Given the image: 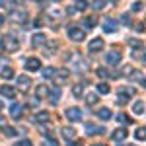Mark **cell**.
<instances>
[{"mask_svg": "<svg viewBox=\"0 0 146 146\" xmlns=\"http://www.w3.org/2000/svg\"><path fill=\"white\" fill-rule=\"evenodd\" d=\"M0 47L4 49V51H18L20 49V41L14 37V35H4L2 39H0Z\"/></svg>", "mask_w": 146, "mask_h": 146, "instance_id": "cell-1", "label": "cell"}, {"mask_svg": "<svg viewBox=\"0 0 146 146\" xmlns=\"http://www.w3.org/2000/svg\"><path fill=\"white\" fill-rule=\"evenodd\" d=\"M121 60H123V55H121V51H119V49H113V51H109V53L105 55V62H107V64H111V66H117Z\"/></svg>", "mask_w": 146, "mask_h": 146, "instance_id": "cell-2", "label": "cell"}, {"mask_svg": "<svg viewBox=\"0 0 146 146\" xmlns=\"http://www.w3.org/2000/svg\"><path fill=\"white\" fill-rule=\"evenodd\" d=\"M131 96H135V90H133V88H121V90H119V98H117V103H121V105L129 103Z\"/></svg>", "mask_w": 146, "mask_h": 146, "instance_id": "cell-3", "label": "cell"}, {"mask_svg": "<svg viewBox=\"0 0 146 146\" xmlns=\"http://www.w3.org/2000/svg\"><path fill=\"white\" fill-rule=\"evenodd\" d=\"M68 37H70L72 41H76V43H82V41L86 39V31H82L80 27H70V29H68Z\"/></svg>", "mask_w": 146, "mask_h": 146, "instance_id": "cell-4", "label": "cell"}, {"mask_svg": "<svg viewBox=\"0 0 146 146\" xmlns=\"http://www.w3.org/2000/svg\"><path fill=\"white\" fill-rule=\"evenodd\" d=\"M64 115H66L68 121H72V123H76V121L82 119V111H80L78 107H68L66 111H64Z\"/></svg>", "mask_w": 146, "mask_h": 146, "instance_id": "cell-5", "label": "cell"}, {"mask_svg": "<svg viewBox=\"0 0 146 146\" xmlns=\"http://www.w3.org/2000/svg\"><path fill=\"white\" fill-rule=\"evenodd\" d=\"M45 33H41V31H37V33H33L31 35V47L33 49H39L41 45H45Z\"/></svg>", "mask_w": 146, "mask_h": 146, "instance_id": "cell-6", "label": "cell"}, {"mask_svg": "<svg viewBox=\"0 0 146 146\" xmlns=\"http://www.w3.org/2000/svg\"><path fill=\"white\" fill-rule=\"evenodd\" d=\"M103 29H105L107 33H115V31L119 29V23L115 22L113 18H105V20H103Z\"/></svg>", "mask_w": 146, "mask_h": 146, "instance_id": "cell-7", "label": "cell"}, {"mask_svg": "<svg viewBox=\"0 0 146 146\" xmlns=\"http://www.w3.org/2000/svg\"><path fill=\"white\" fill-rule=\"evenodd\" d=\"M25 70H29V72H35V70H39L41 68V60L39 58H35V56H31V58H27L25 60Z\"/></svg>", "mask_w": 146, "mask_h": 146, "instance_id": "cell-8", "label": "cell"}, {"mask_svg": "<svg viewBox=\"0 0 146 146\" xmlns=\"http://www.w3.org/2000/svg\"><path fill=\"white\" fill-rule=\"evenodd\" d=\"M127 136H129V133H127V129H117V131H113L111 135V140H115V142H123V140H127Z\"/></svg>", "mask_w": 146, "mask_h": 146, "instance_id": "cell-9", "label": "cell"}, {"mask_svg": "<svg viewBox=\"0 0 146 146\" xmlns=\"http://www.w3.org/2000/svg\"><path fill=\"white\" fill-rule=\"evenodd\" d=\"M29 86H31V78H27V76H18V88L22 92H27Z\"/></svg>", "mask_w": 146, "mask_h": 146, "instance_id": "cell-10", "label": "cell"}, {"mask_svg": "<svg viewBox=\"0 0 146 146\" xmlns=\"http://www.w3.org/2000/svg\"><path fill=\"white\" fill-rule=\"evenodd\" d=\"M88 49H90L92 53H98V51H101V49H103V39H101V37H96V39H92V41H90V47H88Z\"/></svg>", "mask_w": 146, "mask_h": 146, "instance_id": "cell-11", "label": "cell"}, {"mask_svg": "<svg viewBox=\"0 0 146 146\" xmlns=\"http://www.w3.org/2000/svg\"><path fill=\"white\" fill-rule=\"evenodd\" d=\"M60 135L64 136L66 140H74V138H76V129H72V127H62V129H60Z\"/></svg>", "mask_w": 146, "mask_h": 146, "instance_id": "cell-12", "label": "cell"}, {"mask_svg": "<svg viewBox=\"0 0 146 146\" xmlns=\"http://www.w3.org/2000/svg\"><path fill=\"white\" fill-rule=\"evenodd\" d=\"M25 18H27V12L23 10V8H18V10H14V14H12V20L14 22H25Z\"/></svg>", "mask_w": 146, "mask_h": 146, "instance_id": "cell-13", "label": "cell"}, {"mask_svg": "<svg viewBox=\"0 0 146 146\" xmlns=\"http://www.w3.org/2000/svg\"><path fill=\"white\" fill-rule=\"evenodd\" d=\"M35 96H37L39 100H43V98H47V96H49V88H47L45 84H39V86L35 88Z\"/></svg>", "mask_w": 146, "mask_h": 146, "instance_id": "cell-14", "label": "cell"}, {"mask_svg": "<svg viewBox=\"0 0 146 146\" xmlns=\"http://www.w3.org/2000/svg\"><path fill=\"white\" fill-rule=\"evenodd\" d=\"M98 117L103 119V121H109L113 117V113H111V109H107V107H101V109H98Z\"/></svg>", "mask_w": 146, "mask_h": 146, "instance_id": "cell-15", "label": "cell"}, {"mask_svg": "<svg viewBox=\"0 0 146 146\" xmlns=\"http://www.w3.org/2000/svg\"><path fill=\"white\" fill-rule=\"evenodd\" d=\"M10 115L14 117V119H20V117H22V105L12 103V105H10Z\"/></svg>", "mask_w": 146, "mask_h": 146, "instance_id": "cell-16", "label": "cell"}, {"mask_svg": "<svg viewBox=\"0 0 146 146\" xmlns=\"http://www.w3.org/2000/svg\"><path fill=\"white\" fill-rule=\"evenodd\" d=\"M0 94H2L4 98H14V96H16V90H14L12 86H2V88H0Z\"/></svg>", "mask_w": 146, "mask_h": 146, "instance_id": "cell-17", "label": "cell"}, {"mask_svg": "<svg viewBox=\"0 0 146 146\" xmlns=\"http://www.w3.org/2000/svg\"><path fill=\"white\" fill-rule=\"evenodd\" d=\"M86 133H88V135H101V133H103V129L90 123V125H86Z\"/></svg>", "mask_w": 146, "mask_h": 146, "instance_id": "cell-18", "label": "cell"}, {"mask_svg": "<svg viewBox=\"0 0 146 146\" xmlns=\"http://www.w3.org/2000/svg\"><path fill=\"white\" fill-rule=\"evenodd\" d=\"M55 74L58 76V78H56L58 82H64V80H66L68 76H70V70H66V68H60V70H56Z\"/></svg>", "mask_w": 146, "mask_h": 146, "instance_id": "cell-19", "label": "cell"}, {"mask_svg": "<svg viewBox=\"0 0 146 146\" xmlns=\"http://www.w3.org/2000/svg\"><path fill=\"white\" fill-rule=\"evenodd\" d=\"M133 111L136 113V115H144V101H136L135 105H133Z\"/></svg>", "mask_w": 146, "mask_h": 146, "instance_id": "cell-20", "label": "cell"}, {"mask_svg": "<svg viewBox=\"0 0 146 146\" xmlns=\"http://www.w3.org/2000/svg\"><path fill=\"white\" fill-rule=\"evenodd\" d=\"M47 16L51 18V20H60L62 16H60V10H56V8H49L47 10Z\"/></svg>", "mask_w": 146, "mask_h": 146, "instance_id": "cell-21", "label": "cell"}, {"mask_svg": "<svg viewBox=\"0 0 146 146\" xmlns=\"http://www.w3.org/2000/svg\"><path fill=\"white\" fill-rule=\"evenodd\" d=\"M49 94H53V96H47V98H49V100H51V103H58V100H60V90H58V88H56V90H49Z\"/></svg>", "mask_w": 146, "mask_h": 146, "instance_id": "cell-22", "label": "cell"}, {"mask_svg": "<svg viewBox=\"0 0 146 146\" xmlns=\"http://www.w3.org/2000/svg\"><path fill=\"white\" fill-rule=\"evenodd\" d=\"M0 76H2V78L4 80H12L14 78V70H12V68H2V72H0Z\"/></svg>", "mask_w": 146, "mask_h": 146, "instance_id": "cell-23", "label": "cell"}, {"mask_svg": "<svg viewBox=\"0 0 146 146\" xmlns=\"http://www.w3.org/2000/svg\"><path fill=\"white\" fill-rule=\"evenodd\" d=\"M96 23H98V18H96V16L84 18V25H86V27H96Z\"/></svg>", "mask_w": 146, "mask_h": 146, "instance_id": "cell-24", "label": "cell"}, {"mask_svg": "<svg viewBox=\"0 0 146 146\" xmlns=\"http://www.w3.org/2000/svg\"><path fill=\"white\" fill-rule=\"evenodd\" d=\"M86 8H88V0H76V2H74V10H86Z\"/></svg>", "mask_w": 146, "mask_h": 146, "instance_id": "cell-25", "label": "cell"}, {"mask_svg": "<svg viewBox=\"0 0 146 146\" xmlns=\"http://www.w3.org/2000/svg\"><path fill=\"white\" fill-rule=\"evenodd\" d=\"M135 136H136V140H144L146 138V129L144 127H138L135 131Z\"/></svg>", "mask_w": 146, "mask_h": 146, "instance_id": "cell-26", "label": "cell"}, {"mask_svg": "<svg viewBox=\"0 0 146 146\" xmlns=\"http://www.w3.org/2000/svg\"><path fill=\"white\" fill-rule=\"evenodd\" d=\"M129 45L135 47V49H138V51H144V43H142V41H136V39H129Z\"/></svg>", "mask_w": 146, "mask_h": 146, "instance_id": "cell-27", "label": "cell"}, {"mask_svg": "<svg viewBox=\"0 0 146 146\" xmlns=\"http://www.w3.org/2000/svg\"><path fill=\"white\" fill-rule=\"evenodd\" d=\"M98 92H100V94H109L111 88H109V84H107V82H101V84H98Z\"/></svg>", "mask_w": 146, "mask_h": 146, "instance_id": "cell-28", "label": "cell"}, {"mask_svg": "<svg viewBox=\"0 0 146 146\" xmlns=\"http://www.w3.org/2000/svg\"><path fill=\"white\" fill-rule=\"evenodd\" d=\"M117 121H119V123H127V125L133 123V121H131V117H129V115H125V113H119V115H117Z\"/></svg>", "mask_w": 146, "mask_h": 146, "instance_id": "cell-29", "label": "cell"}, {"mask_svg": "<svg viewBox=\"0 0 146 146\" xmlns=\"http://www.w3.org/2000/svg\"><path fill=\"white\" fill-rule=\"evenodd\" d=\"M47 119H49V115H47L45 111H41V113H37V115H35V121H37V123H45Z\"/></svg>", "mask_w": 146, "mask_h": 146, "instance_id": "cell-30", "label": "cell"}, {"mask_svg": "<svg viewBox=\"0 0 146 146\" xmlns=\"http://www.w3.org/2000/svg\"><path fill=\"white\" fill-rule=\"evenodd\" d=\"M55 68H51V66H47L45 70H43V78H53V76H55Z\"/></svg>", "mask_w": 146, "mask_h": 146, "instance_id": "cell-31", "label": "cell"}, {"mask_svg": "<svg viewBox=\"0 0 146 146\" xmlns=\"http://www.w3.org/2000/svg\"><path fill=\"white\" fill-rule=\"evenodd\" d=\"M103 6H105V0H94V2H92V8H94V10H101Z\"/></svg>", "mask_w": 146, "mask_h": 146, "instance_id": "cell-32", "label": "cell"}, {"mask_svg": "<svg viewBox=\"0 0 146 146\" xmlns=\"http://www.w3.org/2000/svg\"><path fill=\"white\" fill-rule=\"evenodd\" d=\"M86 103H88V105H96V103H98V96H96V94H90V96L86 98Z\"/></svg>", "mask_w": 146, "mask_h": 146, "instance_id": "cell-33", "label": "cell"}, {"mask_svg": "<svg viewBox=\"0 0 146 146\" xmlns=\"http://www.w3.org/2000/svg\"><path fill=\"white\" fill-rule=\"evenodd\" d=\"M96 74H98L100 78H109V72H107L105 68H98V70H96Z\"/></svg>", "mask_w": 146, "mask_h": 146, "instance_id": "cell-34", "label": "cell"}, {"mask_svg": "<svg viewBox=\"0 0 146 146\" xmlns=\"http://www.w3.org/2000/svg\"><path fill=\"white\" fill-rule=\"evenodd\" d=\"M74 96H76V98H80V96H82V92H84V84H78V86H74Z\"/></svg>", "mask_w": 146, "mask_h": 146, "instance_id": "cell-35", "label": "cell"}, {"mask_svg": "<svg viewBox=\"0 0 146 146\" xmlns=\"http://www.w3.org/2000/svg\"><path fill=\"white\" fill-rule=\"evenodd\" d=\"M43 146H58V142H56L55 138H51V136H49V138L43 140Z\"/></svg>", "mask_w": 146, "mask_h": 146, "instance_id": "cell-36", "label": "cell"}, {"mask_svg": "<svg viewBox=\"0 0 146 146\" xmlns=\"http://www.w3.org/2000/svg\"><path fill=\"white\" fill-rule=\"evenodd\" d=\"M14 146H33L31 144V140H27V138H23V140H18Z\"/></svg>", "mask_w": 146, "mask_h": 146, "instance_id": "cell-37", "label": "cell"}, {"mask_svg": "<svg viewBox=\"0 0 146 146\" xmlns=\"http://www.w3.org/2000/svg\"><path fill=\"white\" fill-rule=\"evenodd\" d=\"M135 60H140V62H144V55H142V51H140V53H138V51H135Z\"/></svg>", "mask_w": 146, "mask_h": 146, "instance_id": "cell-38", "label": "cell"}, {"mask_svg": "<svg viewBox=\"0 0 146 146\" xmlns=\"http://www.w3.org/2000/svg\"><path fill=\"white\" fill-rule=\"evenodd\" d=\"M140 10H142V2L138 0V2H135V4H133V12H140Z\"/></svg>", "mask_w": 146, "mask_h": 146, "instance_id": "cell-39", "label": "cell"}, {"mask_svg": "<svg viewBox=\"0 0 146 146\" xmlns=\"http://www.w3.org/2000/svg\"><path fill=\"white\" fill-rule=\"evenodd\" d=\"M121 22H123L125 25H129V23H131V18H129V14H123V16H121Z\"/></svg>", "mask_w": 146, "mask_h": 146, "instance_id": "cell-40", "label": "cell"}, {"mask_svg": "<svg viewBox=\"0 0 146 146\" xmlns=\"http://www.w3.org/2000/svg\"><path fill=\"white\" fill-rule=\"evenodd\" d=\"M136 31H138V33H144V23H142V22L136 25Z\"/></svg>", "mask_w": 146, "mask_h": 146, "instance_id": "cell-41", "label": "cell"}, {"mask_svg": "<svg viewBox=\"0 0 146 146\" xmlns=\"http://www.w3.org/2000/svg\"><path fill=\"white\" fill-rule=\"evenodd\" d=\"M4 131H6V135H10V136L16 135V131H14V129H8V127H4Z\"/></svg>", "mask_w": 146, "mask_h": 146, "instance_id": "cell-42", "label": "cell"}, {"mask_svg": "<svg viewBox=\"0 0 146 146\" xmlns=\"http://www.w3.org/2000/svg\"><path fill=\"white\" fill-rule=\"evenodd\" d=\"M0 127H2V129L6 127V119H4V117H0Z\"/></svg>", "mask_w": 146, "mask_h": 146, "instance_id": "cell-43", "label": "cell"}, {"mask_svg": "<svg viewBox=\"0 0 146 146\" xmlns=\"http://www.w3.org/2000/svg\"><path fill=\"white\" fill-rule=\"evenodd\" d=\"M2 25H4V16L0 14V27H2Z\"/></svg>", "mask_w": 146, "mask_h": 146, "instance_id": "cell-44", "label": "cell"}, {"mask_svg": "<svg viewBox=\"0 0 146 146\" xmlns=\"http://www.w3.org/2000/svg\"><path fill=\"white\" fill-rule=\"evenodd\" d=\"M4 62H8V60H6L4 56H0V64H4Z\"/></svg>", "mask_w": 146, "mask_h": 146, "instance_id": "cell-45", "label": "cell"}, {"mask_svg": "<svg viewBox=\"0 0 146 146\" xmlns=\"http://www.w3.org/2000/svg\"><path fill=\"white\" fill-rule=\"evenodd\" d=\"M70 146H82V142H76V144H70Z\"/></svg>", "mask_w": 146, "mask_h": 146, "instance_id": "cell-46", "label": "cell"}, {"mask_svg": "<svg viewBox=\"0 0 146 146\" xmlns=\"http://www.w3.org/2000/svg\"><path fill=\"white\" fill-rule=\"evenodd\" d=\"M2 107H4V103H2V101H0V111H2Z\"/></svg>", "mask_w": 146, "mask_h": 146, "instance_id": "cell-47", "label": "cell"}, {"mask_svg": "<svg viewBox=\"0 0 146 146\" xmlns=\"http://www.w3.org/2000/svg\"><path fill=\"white\" fill-rule=\"evenodd\" d=\"M0 6H4V0H0Z\"/></svg>", "mask_w": 146, "mask_h": 146, "instance_id": "cell-48", "label": "cell"}, {"mask_svg": "<svg viewBox=\"0 0 146 146\" xmlns=\"http://www.w3.org/2000/svg\"><path fill=\"white\" fill-rule=\"evenodd\" d=\"M123 146H133V144H123Z\"/></svg>", "mask_w": 146, "mask_h": 146, "instance_id": "cell-49", "label": "cell"}, {"mask_svg": "<svg viewBox=\"0 0 146 146\" xmlns=\"http://www.w3.org/2000/svg\"><path fill=\"white\" fill-rule=\"evenodd\" d=\"M94 146H103V144H94Z\"/></svg>", "mask_w": 146, "mask_h": 146, "instance_id": "cell-50", "label": "cell"}, {"mask_svg": "<svg viewBox=\"0 0 146 146\" xmlns=\"http://www.w3.org/2000/svg\"><path fill=\"white\" fill-rule=\"evenodd\" d=\"M111 2H119V0H111Z\"/></svg>", "mask_w": 146, "mask_h": 146, "instance_id": "cell-51", "label": "cell"}, {"mask_svg": "<svg viewBox=\"0 0 146 146\" xmlns=\"http://www.w3.org/2000/svg\"><path fill=\"white\" fill-rule=\"evenodd\" d=\"M35 2H39V0H35Z\"/></svg>", "mask_w": 146, "mask_h": 146, "instance_id": "cell-52", "label": "cell"}]
</instances>
